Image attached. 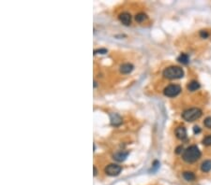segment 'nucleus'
Returning a JSON list of instances; mask_svg holds the SVG:
<instances>
[{"mask_svg":"<svg viewBox=\"0 0 211 185\" xmlns=\"http://www.w3.org/2000/svg\"><path fill=\"white\" fill-rule=\"evenodd\" d=\"M201 157V152L198 149L197 146L195 145H192L190 147H188L182 154V158L185 162L187 163H194L196 161H198Z\"/></svg>","mask_w":211,"mask_h":185,"instance_id":"obj_1","label":"nucleus"},{"mask_svg":"<svg viewBox=\"0 0 211 185\" xmlns=\"http://www.w3.org/2000/svg\"><path fill=\"white\" fill-rule=\"evenodd\" d=\"M163 76L166 79L169 80H176V79H181L184 76V71L181 67L179 66H169L163 70Z\"/></svg>","mask_w":211,"mask_h":185,"instance_id":"obj_2","label":"nucleus"},{"mask_svg":"<svg viewBox=\"0 0 211 185\" xmlns=\"http://www.w3.org/2000/svg\"><path fill=\"white\" fill-rule=\"evenodd\" d=\"M202 116V110L198 108H192L186 110L182 113V118L187 122H194Z\"/></svg>","mask_w":211,"mask_h":185,"instance_id":"obj_3","label":"nucleus"},{"mask_svg":"<svg viewBox=\"0 0 211 185\" xmlns=\"http://www.w3.org/2000/svg\"><path fill=\"white\" fill-rule=\"evenodd\" d=\"M180 92H181V87L178 84H170L163 91L164 95L168 97H175L178 95Z\"/></svg>","mask_w":211,"mask_h":185,"instance_id":"obj_4","label":"nucleus"},{"mask_svg":"<svg viewBox=\"0 0 211 185\" xmlns=\"http://www.w3.org/2000/svg\"><path fill=\"white\" fill-rule=\"evenodd\" d=\"M122 170V167L118 165H116V164H110L109 166L106 167L105 168V173L108 175V176H112V177H115V176H118L120 174Z\"/></svg>","mask_w":211,"mask_h":185,"instance_id":"obj_5","label":"nucleus"},{"mask_svg":"<svg viewBox=\"0 0 211 185\" xmlns=\"http://www.w3.org/2000/svg\"><path fill=\"white\" fill-rule=\"evenodd\" d=\"M176 136L177 138L181 139V140H184L187 138V130L186 128L183 126V125H180L178 127H176Z\"/></svg>","mask_w":211,"mask_h":185,"instance_id":"obj_6","label":"nucleus"},{"mask_svg":"<svg viewBox=\"0 0 211 185\" xmlns=\"http://www.w3.org/2000/svg\"><path fill=\"white\" fill-rule=\"evenodd\" d=\"M119 20L120 22L125 24V25H130L131 23H132V16L130 13L128 12H123L119 15Z\"/></svg>","mask_w":211,"mask_h":185,"instance_id":"obj_7","label":"nucleus"},{"mask_svg":"<svg viewBox=\"0 0 211 185\" xmlns=\"http://www.w3.org/2000/svg\"><path fill=\"white\" fill-rule=\"evenodd\" d=\"M187 88H188L189 91L194 92V91H196V90H198L200 88V83L197 80H192L191 82H189Z\"/></svg>","mask_w":211,"mask_h":185,"instance_id":"obj_8","label":"nucleus"},{"mask_svg":"<svg viewBox=\"0 0 211 185\" xmlns=\"http://www.w3.org/2000/svg\"><path fill=\"white\" fill-rule=\"evenodd\" d=\"M133 69V65L132 64H124L120 66V71L123 74H128L131 73Z\"/></svg>","mask_w":211,"mask_h":185,"instance_id":"obj_9","label":"nucleus"},{"mask_svg":"<svg viewBox=\"0 0 211 185\" xmlns=\"http://www.w3.org/2000/svg\"><path fill=\"white\" fill-rule=\"evenodd\" d=\"M128 156V152H118L116 154H114V159H116L118 162H122L124 161Z\"/></svg>","mask_w":211,"mask_h":185,"instance_id":"obj_10","label":"nucleus"},{"mask_svg":"<svg viewBox=\"0 0 211 185\" xmlns=\"http://www.w3.org/2000/svg\"><path fill=\"white\" fill-rule=\"evenodd\" d=\"M201 170L203 172H209L211 170V160H206L201 165Z\"/></svg>","mask_w":211,"mask_h":185,"instance_id":"obj_11","label":"nucleus"},{"mask_svg":"<svg viewBox=\"0 0 211 185\" xmlns=\"http://www.w3.org/2000/svg\"><path fill=\"white\" fill-rule=\"evenodd\" d=\"M183 178L187 182H193L196 179L194 173H192V171H185V172H183Z\"/></svg>","mask_w":211,"mask_h":185,"instance_id":"obj_12","label":"nucleus"},{"mask_svg":"<svg viewBox=\"0 0 211 185\" xmlns=\"http://www.w3.org/2000/svg\"><path fill=\"white\" fill-rule=\"evenodd\" d=\"M111 121L113 125H119L122 123L121 118L117 115V114H111Z\"/></svg>","mask_w":211,"mask_h":185,"instance_id":"obj_13","label":"nucleus"},{"mask_svg":"<svg viewBox=\"0 0 211 185\" xmlns=\"http://www.w3.org/2000/svg\"><path fill=\"white\" fill-rule=\"evenodd\" d=\"M177 61L179 62V63H181V64H187L189 63V61H190V58H189L188 54H181L179 55V57L177 58Z\"/></svg>","mask_w":211,"mask_h":185,"instance_id":"obj_14","label":"nucleus"},{"mask_svg":"<svg viewBox=\"0 0 211 185\" xmlns=\"http://www.w3.org/2000/svg\"><path fill=\"white\" fill-rule=\"evenodd\" d=\"M147 19V16L144 14V13H138L136 16H135V20H136V22H138V23H143V22H144L145 20Z\"/></svg>","mask_w":211,"mask_h":185,"instance_id":"obj_15","label":"nucleus"},{"mask_svg":"<svg viewBox=\"0 0 211 185\" xmlns=\"http://www.w3.org/2000/svg\"><path fill=\"white\" fill-rule=\"evenodd\" d=\"M203 144L205 146H211V135L207 136L206 137H204L203 139Z\"/></svg>","mask_w":211,"mask_h":185,"instance_id":"obj_16","label":"nucleus"},{"mask_svg":"<svg viewBox=\"0 0 211 185\" xmlns=\"http://www.w3.org/2000/svg\"><path fill=\"white\" fill-rule=\"evenodd\" d=\"M204 124H205V126H206V127H208V128H211V117H208V118H206V119H205V121H204Z\"/></svg>","mask_w":211,"mask_h":185,"instance_id":"obj_17","label":"nucleus"},{"mask_svg":"<svg viewBox=\"0 0 211 185\" xmlns=\"http://www.w3.org/2000/svg\"><path fill=\"white\" fill-rule=\"evenodd\" d=\"M200 36H201V38H203V39H207L209 35H208V33L207 31L202 30V31L200 32Z\"/></svg>","mask_w":211,"mask_h":185,"instance_id":"obj_18","label":"nucleus"},{"mask_svg":"<svg viewBox=\"0 0 211 185\" xmlns=\"http://www.w3.org/2000/svg\"><path fill=\"white\" fill-rule=\"evenodd\" d=\"M98 53H100V54H106V53H107V51H106L105 49H100V50H96V51L94 52V54H97Z\"/></svg>","mask_w":211,"mask_h":185,"instance_id":"obj_19","label":"nucleus"},{"mask_svg":"<svg viewBox=\"0 0 211 185\" xmlns=\"http://www.w3.org/2000/svg\"><path fill=\"white\" fill-rule=\"evenodd\" d=\"M193 132H194V134H199V133L201 132V128H200L199 126L195 125V126L193 127Z\"/></svg>","mask_w":211,"mask_h":185,"instance_id":"obj_20","label":"nucleus"},{"mask_svg":"<svg viewBox=\"0 0 211 185\" xmlns=\"http://www.w3.org/2000/svg\"><path fill=\"white\" fill-rule=\"evenodd\" d=\"M181 150H183V147H182V146H179V147H177L176 152V153H181Z\"/></svg>","mask_w":211,"mask_h":185,"instance_id":"obj_21","label":"nucleus"},{"mask_svg":"<svg viewBox=\"0 0 211 185\" xmlns=\"http://www.w3.org/2000/svg\"><path fill=\"white\" fill-rule=\"evenodd\" d=\"M97 175V169H96V167H94V176H96Z\"/></svg>","mask_w":211,"mask_h":185,"instance_id":"obj_22","label":"nucleus"}]
</instances>
